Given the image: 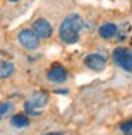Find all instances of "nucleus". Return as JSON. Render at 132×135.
Returning a JSON list of instances; mask_svg holds the SVG:
<instances>
[{
    "label": "nucleus",
    "mask_w": 132,
    "mask_h": 135,
    "mask_svg": "<svg viewBox=\"0 0 132 135\" xmlns=\"http://www.w3.org/2000/svg\"><path fill=\"white\" fill-rule=\"evenodd\" d=\"M24 109H26V113L31 114V116H39V114H40V111H37L39 108L34 106L31 101H26V103H24Z\"/></svg>",
    "instance_id": "obj_11"
},
{
    "label": "nucleus",
    "mask_w": 132,
    "mask_h": 135,
    "mask_svg": "<svg viewBox=\"0 0 132 135\" xmlns=\"http://www.w3.org/2000/svg\"><path fill=\"white\" fill-rule=\"evenodd\" d=\"M18 40L20 44L27 48V50H36L39 48V37L34 34V31H31V29H23L20 34H18Z\"/></svg>",
    "instance_id": "obj_3"
},
{
    "label": "nucleus",
    "mask_w": 132,
    "mask_h": 135,
    "mask_svg": "<svg viewBox=\"0 0 132 135\" xmlns=\"http://www.w3.org/2000/svg\"><path fill=\"white\" fill-rule=\"evenodd\" d=\"M10 2H18V0H10Z\"/></svg>",
    "instance_id": "obj_15"
},
{
    "label": "nucleus",
    "mask_w": 132,
    "mask_h": 135,
    "mask_svg": "<svg viewBox=\"0 0 132 135\" xmlns=\"http://www.w3.org/2000/svg\"><path fill=\"white\" fill-rule=\"evenodd\" d=\"M47 77H48V80H52L55 84H61V82H64L66 79H68V73H66V69H64L63 66L53 64L50 69H48Z\"/></svg>",
    "instance_id": "obj_6"
},
{
    "label": "nucleus",
    "mask_w": 132,
    "mask_h": 135,
    "mask_svg": "<svg viewBox=\"0 0 132 135\" xmlns=\"http://www.w3.org/2000/svg\"><path fill=\"white\" fill-rule=\"evenodd\" d=\"M31 103L34 106H37V108H42V106H45L48 103V95L44 93V92H36L31 97Z\"/></svg>",
    "instance_id": "obj_8"
},
{
    "label": "nucleus",
    "mask_w": 132,
    "mask_h": 135,
    "mask_svg": "<svg viewBox=\"0 0 132 135\" xmlns=\"http://www.w3.org/2000/svg\"><path fill=\"white\" fill-rule=\"evenodd\" d=\"M113 60L118 66H121L122 69H126L127 73H132V52L124 47H119L114 50L113 53Z\"/></svg>",
    "instance_id": "obj_2"
},
{
    "label": "nucleus",
    "mask_w": 132,
    "mask_h": 135,
    "mask_svg": "<svg viewBox=\"0 0 132 135\" xmlns=\"http://www.w3.org/2000/svg\"><path fill=\"white\" fill-rule=\"evenodd\" d=\"M121 130H122V132H127V133L132 132V119L127 121V122H122V124H121Z\"/></svg>",
    "instance_id": "obj_12"
},
{
    "label": "nucleus",
    "mask_w": 132,
    "mask_h": 135,
    "mask_svg": "<svg viewBox=\"0 0 132 135\" xmlns=\"http://www.w3.org/2000/svg\"><path fill=\"white\" fill-rule=\"evenodd\" d=\"M82 18L77 13L68 15L60 26V39L64 44H76L79 40V31L82 29Z\"/></svg>",
    "instance_id": "obj_1"
},
{
    "label": "nucleus",
    "mask_w": 132,
    "mask_h": 135,
    "mask_svg": "<svg viewBox=\"0 0 132 135\" xmlns=\"http://www.w3.org/2000/svg\"><path fill=\"white\" fill-rule=\"evenodd\" d=\"M10 108H11V105H7V103H2V101H0V116H3Z\"/></svg>",
    "instance_id": "obj_13"
},
{
    "label": "nucleus",
    "mask_w": 132,
    "mask_h": 135,
    "mask_svg": "<svg viewBox=\"0 0 132 135\" xmlns=\"http://www.w3.org/2000/svg\"><path fill=\"white\" fill-rule=\"evenodd\" d=\"M32 31L39 39H48L52 36V26L47 20H37L32 24Z\"/></svg>",
    "instance_id": "obj_5"
},
{
    "label": "nucleus",
    "mask_w": 132,
    "mask_h": 135,
    "mask_svg": "<svg viewBox=\"0 0 132 135\" xmlns=\"http://www.w3.org/2000/svg\"><path fill=\"white\" fill-rule=\"evenodd\" d=\"M45 135H63V133H60V132H50V133H45Z\"/></svg>",
    "instance_id": "obj_14"
},
{
    "label": "nucleus",
    "mask_w": 132,
    "mask_h": 135,
    "mask_svg": "<svg viewBox=\"0 0 132 135\" xmlns=\"http://www.w3.org/2000/svg\"><path fill=\"white\" fill-rule=\"evenodd\" d=\"M11 126L16 127V129H23V127H27L29 126V119L26 116H21V114H16L11 117Z\"/></svg>",
    "instance_id": "obj_10"
},
{
    "label": "nucleus",
    "mask_w": 132,
    "mask_h": 135,
    "mask_svg": "<svg viewBox=\"0 0 132 135\" xmlns=\"http://www.w3.org/2000/svg\"><path fill=\"white\" fill-rule=\"evenodd\" d=\"M86 66L92 71H103L105 66H106V60L105 56L98 55V53H92V55H87L86 60H84Z\"/></svg>",
    "instance_id": "obj_4"
},
{
    "label": "nucleus",
    "mask_w": 132,
    "mask_h": 135,
    "mask_svg": "<svg viewBox=\"0 0 132 135\" xmlns=\"http://www.w3.org/2000/svg\"><path fill=\"white\" fill-rule=\"evenodd\" d=\"M98 34H100V37H103V39H113V37H116V34H118V27L113 23H105L98 29Z\"/></svg>",
    "instance_id": "obj_7"
},
{
    "label": "nucleus",
    "mask_w": 132,
    "mask_h": 135,
    "mask_svg": "<svg viewBox=\"0 0 132 135\" xmlns=\"http://www.w3.org/2000/svg\"><path fill=\"white\" fill-rule=\"evenodd\" d=\"M15 73V66L8 61H0V79H8Z\"/></svg>",
    "instance_id": "obj_9"
}]
</instances>
